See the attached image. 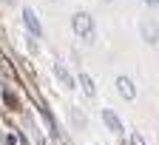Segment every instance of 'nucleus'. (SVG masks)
Returning a JSON list of instances; mask_svg holds the SVG:
<instances>
[{
  "label": "nucleus",
  "mask_w": 159,
  "mask_h": 145,
  "mask_svg": "<svg viewBox=\"0 0 159 145\" xmlns=\"http://www.w3.org/2000/svg\"><path fill=\"white\" fill-rule=\"evenodd\" d=\"M71 29H74V34L80 40H91L94 37V17L88 12H77L74 20H71Z\"/></svg>",
  "instance_id": "f257e3e1"
},
{
  "label": "nucleus",
  "mask_w": 159,
  "mask_h": 145,
  "mask_svg": "<svg viewBox=\"0 0 159 145\" xmlns=\"http://www.w3.org/2000/svg\"><path fill=\"white\" fill-rule=\"evenodd\" d=\"M139 34H142V40H145L148 46H156L159 43V26L153 23L151 17H145L142 23H139Z\"/></svg>",
  "instance_id": "f03ea898"
},
{
  "label": "nucleus",
  "mask_w": 159,
  "mask_h": 145,
  "mask_svg": "<svg viewBox=\"0 0 159 145\" xmlns=\"http://www.w3.org/2000/svg\"><path fill=\"white\" fill-rule=\"evenodd\" d=\"M23 26L29 29V34L31 37H40L43 34V26H40V20H37V14H34V9H23Z\"/></svg>",
  "instance_id": "7ed1b4c3"
},
{
  "label": "nucleus",
  "mask_w": 159,
  "mask_h": 145,
  "mask_svg": "<svg viewBox=\"0 0 159 145\" xmlns=\"http://www.w3.org/2000/svg\"><path fill=\"white\" fill-rule=\"evenodd\" d=\"M116 91L122 94L125 100H136V86H134V80L125 77V74H119V77H116Z\"/></svg>",
  "instance_id": "20e7f679"
},
{
  "label": "nucleus",
  "mask_w": 159,
  "mask_h": 145,
  "mask_svg": "<svg viewBox=\"0 0 159 145\" xmlns=\"http://www.w3.org/2000/svg\"><path fill=\"white\" fill-rule=\"evenodd\" d=\"M102 122H105V128H108L111 134H116V137L122 134V119H119L111 108H102Z\"/></svg>",
  "instance_id": "39448f33"
},
{
  "label": "nucleus",
  "mask_w": 159,
  "mask_h": 145,
  "mask_svg": "<svg viewBox=\"0 0 159 145\" xmlns=\"http://www.w3.org/2000/svg\"><path fill=\"white\" fill-rule=\"evenodd\" d=\"M54 74H57V80L63 82L66 88H74V86H77V80L71 77V71H68V68H66L63 63H54Z\"/></svg>",
  "instance_id": "423d86ee"
},
{
  "label": "nucleus",
  "mask_w": 159,
  "mask_h": 145,
  "mask_svg": "<svg viewBox=\"0 0 159 145\" xmlns=\"http://www.w3.org/2000/svg\"><path fill=\"white\" fill-rule=\"evenodd\" d=\"M80 86H83L85 97H94V94H97V86H94V80H91L88 74H80Z\"/></svg>",
  "instance_id": "0eeeda50"
},
{
  "label": "nucleus",
  "mask_w": 159,
  "mask_h": 145,
  "mask_svg": "<svg viewBox=\"0 0 159 145\" xmlns=\"http://www.w3.org/2000/svg\"><path fill=\"white\" fill-rule=\"evenodd\" d=\"M3 100H6V105H9L11 111H17V108H20V100H17V97H14V91H11V88H6V86H3Z\"/></svg>",
  "instance_id": "6e6552de"
},
{
  "label": "nucleus",
  "mask_w": 159,
  "mask_h": 145,
  "mask_svg": "<svg viewBox=\"0 0 159 145\" xmlns=\"http://www.w3.org/2000/svg\"><path fill=\"white\" fill-rule=\"evenodd\" d=\"M131 145H145V137L139 131H131Z\"/></svg>",
  "instance_id": "1a4fd4ad"
},
{
  "label": "nucleus",
  "mask_w": 159,
  "mask_h": 145,
  "mask_svg": "<svg viewBox=\"0 0 159 145\" xmlns=\"http://www.w3.org/2000/svg\"><path fill=\"white\" fill-rule=\"evenodd\" d=\"M145 6H159V0H145Z\"/></svg>",
  "instance_id": "9d476101"
},
{
  "label": "nucleus",
  "mask_w": 159,
  "mask_h": 145,
  "mask_svg": "<svg viewBox=\"0 0 159 145\" xmlns=\"http://www.w3.org/2000/svg\"><path fill=\"white\" fill-rule=\"evenodd\" d=\"M102 3H111V0H102Z\"/></svg>",
  "instance_id": "9b49d317"
}]
</instances>
